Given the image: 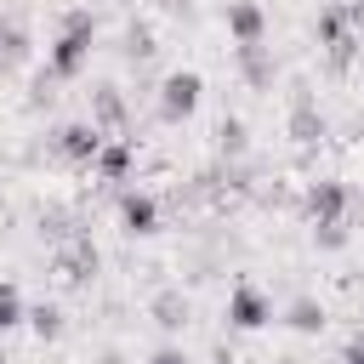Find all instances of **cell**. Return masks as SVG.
<instances>
[{
	"label": "cell",
	"instance_id": "6da1fadb",
	"mask_svg": "<svg viewBox=\"0 0 364 364\" xmlns=\"http://www.w3.org/2000/svg\"><path fill=\"white\" fill-rule=\"evenodd\" d=\"M193 91H199V80H193V74H176V80H171V114H176V108L188 114V108H193Z\"/></svg>",
	"mask_w": 364,
	"mask_h": 364
},
{
	"label": "cell",
	"instance_id": "7a4b0ae2",
	"mask_svg": "<svg viewBox=\"0 0 364 364\" xmlns=\"http://www.w3.org/2000/svg\"><path fill=\"white\" fill-rule=\"evenodd\" d=\"M11 318H17V296H11V290H0V324H11Z\"/></svg>",
	"mask_w": 364,
	"mask_h": 364
},
{
	"label": "cell",
	"instance_id": "3957f363",
	"mask_svg": "<svg viewBox=\"0 0 364 364\" xmlns=\"http://www.w3.org/2000/svg\"><path fill=\"white\" fill-rule=\"evenodd\" d=\"M347 364H364V347H358V353H353V358H347Z\"/></svg>",
	"mask_w": 364,
	"mask_h": 364
}]
</instances>
